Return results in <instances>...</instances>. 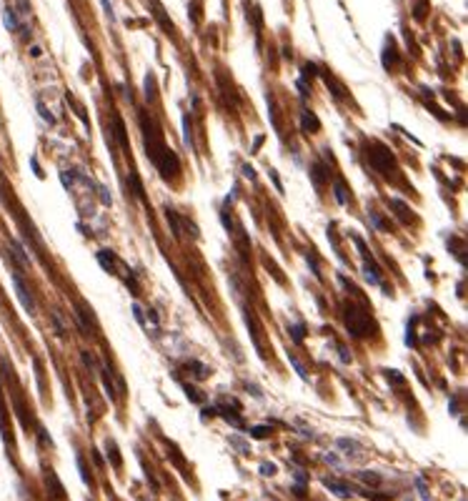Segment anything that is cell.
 Here are the masks:
<instances>
[{
    "instance_id": "cell-40",
    "label": "cell",
    "mask_w": 468,
    "mask_h": 501,
    "mask_svg": "<svg viewBox=\"0 0 468 501\" xmlns=\"http://www.w3.org/2000/svg\"><path fill=\"white\" fill-rule=\"evenodd\" d=\"M268 178L276 183V188H278V193H283V183H281V178H278V173L276 171H268Z\"/></svg>"
},
{
    "instance_id": "cell-17",
    "label": "cell",
    "mask_w": 468,
    "mask_h": 501,
    "mask_svg": "<svg viewBox=\"0 0 468 501\" xmlns=\"http://www.w3.org/2000/svg\"><path fill=\"white\" fill-rule=\"evenodd\" d=\"M103 384H105V394L108 399H115V386H113V369L103 366Z\"/></svg>"
},
{
    "instance_id": "cell-11",
    "label": "cell",
    "mask_w": 468,
    "mask_h": 501,
    "mask_svg": "<svg viewBox=\"0 0 468 501\" xmlns=\"http://www.w3.org/2000/svg\"><path fill=\"white\" fill-rule=\"evenodd\" d=\"M311 181H313L318 188L328 181V171H326L323 163H313V165H311Z\"/></svg>"
},
{
    "instance_id": "cell-27",
    "label": "cell",
    "mask_w": 468,
    "mask_h": 501,
    "mask_svg": "<svg viewBox=\"0 0 468 501\" xmlns=\"http://www.w3.org/2000/svg\"><path fill=\"white\" fill-rule=\"evenodd\" d=\"M336 198H338V203H341V206H346V203H348V193H346V186H343V181H336Z\"/></svg>"
},
{
    "instance_id": "cell-8",
    "label": "cell",
    "mask_w": 468,
    "mask_h": 501,
    "mask_svg": "<svg viewBox=\"0 0 468 501\" xmlns=\"http://www.w3.org/2000/svg\"><path fill=\"white\" fill-rule=\"evenodd\" d=\"M3 23H5V28L10 30V33H20L23 35V25H20V18L15 15V10L8 5L5 10H3Z\"/></svg>"
},
{
    "instance_id": "cell-14",
    "label": "cell",
    "mask_w": 468,
    "mask_h": 501,
    "mask_svg": "<svg viewBox=\"0 0 468 501\" xmlns=\"http://www.w3.org/2000/svg\"><path fill=\"white\" fill-rule=\"evenodd\" d=\"M45 484H48V489H50V496H55V499H63L65 496V491H63V486H60V481H58V476L55 474H45Z\"/></svg>"
},
{
    "instance_id": "cell-28",
    "label": "cell",
    "mask_w": 468,
    "mask_h": 501,
    "mask_svg": "<svg viewBox=\"0 0 468 501\" xmlns=\"http://www.w3.org/2000/svg\"><path fill=\"white\" fill-rule=\"evenodd\" d=\"M288 361H291V366H293V371H296V374H298V376H301V379H303V381H308V374H306V369H303V366H301V361H298V359H296V356H293V354H291V356H288Z\"/></svg>"
},
{
    "instance_id": "cell-3",
    "label": "cell",
    "mask_w": 468,
    "mask_h": 501,
    "mask_svg": "<svg viewBox=\"0 0 468 501\" xmlns=\"http://www.w3.org/2000/svg\"><path fill=\"white\" fill-rule=\"evenodd\" d=\"M366 155H368V160L373 163V168L383 176V178H391L393 176V171H396V160H393V153L383 145V143H371L368 145V150H366Z\"/></svg>"
},
{
    "instance_id": "cell-31",
    "label": "cell",
    "mask_w": 468,
    "mask_h": 501,
    "mask_svg": "<svg viewBox=\"0 0 468 501\" xmlns=\"http://www.w3.org/2000/svg\"><path fill=\"white\" fill-rule=\"evenodd\" d=\"M416 486H418L421 501H431V496H428V489H426V481H423V476H418V479H416Z\"/></svg>"
},
{
    "instance_id": "cell-5",
    "label": "cell",
    "mask_w": 468,
    "mask_h": 501,
    "mask_svg": "<svg viewBox=\"0 0 468 501\" xmlns=\"http://www.w3.org/2000/svg\"><path fill=\"white\" fill-rule=\"evenodd\" d=\"M353 241H356V246H358V251H361V256H363V273H366V281L378 286V283H381V273H378V266L371 261V253H368L363 238H361V236H353Z\"/></svg>"
},
{
    "instance_id": "cell-35",
    "label": "cell",
    "mask_w": 468,
    "mask_h": 501,
    "mask_svg": "<svg viewBox=\"0 0 468 501\" xmlns=\"http://www.w3.org/2000/svg\"><path fill=\"white\" fill-rule=\"evenodd\" d=\"M276 471H278L276 464H261V474L263 476H276Z\"/></svg>"
},
{
    "instance_id": "cell-47",
    "label": "cell",
    "mask_w": 468,
    "mask_h": 501,
    "mask_svg": "<svg viewBox=\"0 0 468 501\" xmlns=\"http://www.w3.org/2000/svg\"><path fill=\"white\" fill-rule=\"evenodd\" d=\"M148 318H150V323H153V326H155V328H158V313H155V311H153V308H150V311H148Z\"/></svg>"
},
{
    "instance_id": "cell-15",
    "label": "cell",
    "mask_w": 468,
    "mask_h": 501,
    "mask_svg": "<svg viewBox=\"0 0 468 501\" xmlns=\"http://www.w3.org/2000/svg\"><path fill=\"white\" fill-rule=\"evenodd\" d=\"M128 186H130V191L140 198V201H145V191H143V183H140V178H138V173L135 171H130L128 173Z\"/></svg>"
},
{
    "instance_id": "cell-44",
    "label": "cell",
    "mask_w": 468,
    "mask_h": 501,
    "mask_svg": "<svg viewBox=\"0 0 468 501\" xmlns=\"http://www.w3.org/2000/svg\"><path fill=\"white\" fill-rule=\"evenodd\" d=\"M145 100H153V88H150V75H145Z\"/></svg>"
},
{
    "instance_id": "cell-4",
    "label": "cell",
    "mask_w": 468,
    "mask_h": 501,
    "mask_svg": "<svg viewBox=\"0 0 468 501\" xmlns=\"http://www.w3.org/2000/svg\"><path fill=\"white\" fill-rule=\"evenodd\" d=\"M10 281H13V288H15V296H18L20 306L25 308V313H28V316H33V313H35V301H33V296H30V288L25 286V281H23V276H20V271H18V268H13V271H10Z\"/></svg>"
},
{
    "instance_id": "cell-34",
    "label": "cell",
    "mask_w": 468,
    "mask_h": 501,
    "mask_svg": "<svg viewBox=\"0 0 468 501\" xmlns=\"http://www.w3.org/2000/svg\"><path fill=\"white\" fill-rule=\"evenodd\" d=\"M183 389H185V396H188L190 401H195V404H200V401H203V396H200V394H195V389H193V386H188V384H185Z\"/></svg>"
},
{
    "instance_id": "cell-13",
    "label": "cell",
    "mask_w": 468,
    "mask_h": 501,
    "mask_svg": "<svg viewBox=\"0 0 468 501\" xmlns=\"http://www.w3.org/2000/svg\"><path fill=\"white\" fill-rule=\"evenodd\" d=\"M78 316H80V321H83L85 333H93V311H90L85 303H78Z\"/></svg>"
},
{
    "instance_id": "cell-7",
    "label": "cell",
    "mask_w": 468,
    "mask_h": 501,
    "mask_svg": "<svg viewBox=\"0 0 468 501\" xmlns=\"http://www.w3.org/2000/svg\"><path fill=\"white\" fill-rule=\"evenodd\" d=\"M323 486H326L331 494L341 496V499H348V496L353 494L351 484H348V481H343V479H338V476H326V479H323Z\"/></svg>"
},
{
    "instance_id": "cell-41",
    "label": "cell",
    "mask_w": 468,
    "mask_h": 501,
    "mask_svg": "<svg viewBox=\"0 0 468 501\" xmlns=\"http://www.w3.org/2000/svg\"><path fill=\"white\" fill-rule=\"evenodd\" d=\"M98 196H100V201H103L105 206H110V196H108V188H105V186H98Z\"/></svg>"
},
{
    "instance_id": "cell-37",
    "label": "cell",
    "mask_w": 468,
    "mask_h": 501,
    "mask_svg": "<svg viewBox=\"0 0 468 501\" xmlns=\"http://www.w3.org/2000/svg\"><path fill=\"white\" fill-rule=\"evenodd\" d=\"M80 356H83V364H85V366H88V369L93 371V369H95V359L90 356V351H83Z\"/></svg>"
},
{
    "instance_id": "cell-43",
    "label": "cell",
    "mask_w": 468,
    "mask_h": 501,
    "mask_svg": "<svg viewBox=\"0 0 468 501\" xmlns=\"http://www.w3.org/2000/svg\"><path fill=\"white\" fill-rule=\"evenodd\" d=\"M103 3V10H105V15L110 18V20H115V13H113V5H110V0H100Z\"/></svg>"
},
{
    "instance_id": "cell-38",
    "label": "cell",
    "mask_w": 468,
    "mask_h": 501,
    "mask_svg": "<svg viewBox=\"0 0 468 501\" xmlns=\"http://www.w3.org/2000/svg\"><path fill=\"white\" fill-rule=\"evenodd\" d=\"M311 75H318V68H316V65H311V63H308V65H306V68H303V75H301V78H303V80H306V78H311Z\"/></svg>"
},
{
    "instance_id": "cell-9",
    "label": "cell",
    "mask_w": 468,
    "mask_h": 501,
    "mask_svg": "<svg viewBox=\"0 0 468 501\" xmlns=\"http://www.w3.org/2000/svg\"><path fill=\"white\" fill-rule=\"evenodd\" d=\"M193 379H198V381H203V379H208V374H210V369L205 366V364H200V361H188L185 366H183Z\"/></svg>"
},
{
    "instance_id": "cell-18",
    "label": "cell",
    "mask_w": 468,
    "mask_h": 501,
    "mask_svg": "<svg viewBox=\"0 0 468 501\" xmlns=\"http://www.w3.org/2000/svg\"><path fill=\"white\" fill-rule=\"evenodd\" d=\"M113 125H115V135H118V143H120V145H128V135H125V125H123V118H120V115H113Z\"/></svg>"
},
{
    "instance_id": "cell-26",
    "label": "cell",
    "mask_w": 468,
    "mask_h": 501,
    "mask_svg": "<svg viewBox=\"0 0 468 501\" xmlns=\"http://www.w3.org/2000/svg\"><path fill=\"white\" fill-rule=\"evenodd\" d=\"M50 321L55 323V333H58V336H65V323H63V318H60V313H58V311H53V313H50Z\"/></svg>"
},
{
    "instance_id": "cell-10",
    "label": "cell",
    "mask_w": 468,
    "mask_h": 501,
    "mask_svg": "<svg viewBox=\"0 0 468 501\" xmlns=\"http://www.w3.org/2000/svg\"><path fill=\"white\" fill-rule=\"evenodd\" d=\"M391 208L396 211V216L401 218V223H411V221H413V216H411V208H408V206H406L401 198H393V201H391Z\"/></svg>"
},
{
    "instance_id": "cell-24",
    "label": "cell",
    "mask_w": 468,
    "mask_h": 501,
    "mask_svg": "<svg viewBox=\"0 0 468 501\" xmlns=\"http://www.w3.org/2000/svg\"><path fill=\"white\" fill-rule=\"evenodd\" d=\"M108 459L115 464V466H123V459H120V454H118V446H115V441H108Z\"/></svg>"
},
{
    "instance_id": "cell-39",
    "label": "cell",
    "mask_w": 468,
    "mask_h": 501,
    "mask_svg": "<svg viewBox=\"0 0 468 501\" xmlns=\"http://www.w3.org/2000/svg\"><path fill=\"white\" fill-rule=\"evenodd\" d=\"M296 88H298L301 98H308V88H306V80H303V78H298V80H296Z\"/></svg>"
},
{
    "instance_id": "cell-12",
    "label": "cell",
    "mask_w": 468,
    "mask_h": 501,
    "mask_svg": "<svg viewBox=\"0 0 468 501\" xmlns=\"http://www.w3.org/2000/svg\"><path fill=\"white\" fill-rule=\"evenodd\" d=\"M301 128H303L306 133H316V130L321 128V123H318V118H316L313 113L303 110V113H301Z\"/></svg>"
},
{
    "instance_id": "cell-19",
    "label": "cell",
    "mask_w": 468,
    "mask_h": 501,
    "mask_svg": "<svg viewBox=\"0 0 468 501\" xmlns=\"http://www.w3.org/2000/svg\"><path fill=\"white\" fill-rule=\"evenodd\" d=\"M75 464H78V471H80V479H83V484L85 486H93V479H90V471H88V466H85V459L78 454L75 456Z\"/></svg>"
},
{
    "instance_id": "cell-42",
    "label": "cell",
    "mask_w": 468,
    "mask_h": 501,
    "mask_svg": "<svg viewBox=\"0 0 468 501\" xmlns=\"http://www.w3.org/2000/svg\"><path fill=\"white\" fill-rule=\"evenodd\" d=\"M133 316L138 318V323H140V326H145V318H143V308H140L138 303H133Z\"/></svg>"
},
{
    "instance_id": "cell-2",
    "label": "cell",
    "mask_w": 468,
    "mask_h": 501,
    "mask_svg": "<svg viewBox=\"0 0 468 501\" xmlns=\"http://www.w3.org/2000/svg\"><path fill=\"white\" fill-rule=\"evenodd\" d=\"M148 155H150V160L155 163V168L160 171V176L168 181V178H173L175 173H178V158L173 155V150L170 148H165L160 140H155V145L153 148H148Z\"/></svg>"
},
{
    "instance_id": "cell-1",
    "label": "cell",
    "mask_w": 468,
    "mask_h": 501,
    "mask_svg": "<svg viewBox=\"0 0 468 501\" xmlns=\"http://www.w3.org/2000/svg\"><path fill=\"white\" fill-rule=\"evenodd\" d=\"M343 321H346V328H348V333H351L353 339H368L371 333H373V328H376L373 321H371V316H368L363 308L353 306V303L346 306Z\"/></svg>"
},
{
    "instance_id": "cell-32",
    "label": "cell",
    "mask_w": 468,
    "mask_h": 501,
    "mask_svg": "<svg viewBox=\"0 0 468 501\" xmlns=\"http://www.w3.org/2000/svg\"><path fill=\"white\" fill-rule=\"evenodd\" d=\"M371 221H373V226H376L378 231H388V223H386V221H383V218H381L376 211H371Z\"/></svg>"
},
{
    "instance_id": "cell-25",
    "label": "cell",
    "mask_w": 468,
    "mask_h": 501,
    "mask_svg": "<svg viewBox=\"0 0 468 501\" xmlns=\"http://www.w3.org/2000/svg\"><path fill=\"white\" fill-rule=\"evenodd\" d=\"M358 479L366 481V484H371V486L381 484V474H373V471H358Z\"/></svg>"
},
{
    "instance_id": "cell-46",
    "label": "cell",
    "mask_w": 468,
    "mask_h": 501,
    "mask_svg": "<svg viewBox=\"0 0 468 501\" xmlns=\"http://www.w3.org/2000/svg\"><path fill=\"white\" fill-rule=\"evenodd\" d=\"M423 15H426V3H418V8H416V18L421 20Z\"/></svg>"
},
{
    "instance_id": "cell-21",
    "label": "cell",
    "mask_w": 468,
    "mask_h": 501,
    "mask_svg": "<svg viewBox=\"0 0 468 501\" xmlns=\"http://www.w3.org/2000/svg\"><path fill=\"white\" fill-rule=\"evenodd\" d=\"M306 481H308L306 471H303V469H296V486H293V491H296L298 496L306 494Z\"/></svg>"
},
{
    "instance_id": "cell-33",
    "label": "cell",
    "mask_w": 468,
    "mask_h": 501,
    "mask_svg": "<svg viewBox=\"0 0 468 501\" xmlns=\"http://www.w3.org/2000/svg\"><path fill=\"white\" fill-rule=\"evenodd\" d=\"M230 444H233V446H238L241 454H248V441H243L241 436H230Z\"/></svg>"
},
{
    "instance_id": "cell-29",
    "label": "cell",
    "mask_w": 468,
    "mask_h": 501,
    "mask_svg": "<svg viewBox=\"0 0 468 501\" xmlns=\"http://www.w3.org/2000/svg\"><path fill=\"white\" fill-rule=\"evenodd\" d=\"M251 436H253V439H268V436H271V429H268V426H253V429H251Z\"/></svg>"
},
{
    "instance_id": "cell-16",
    "label": "cell",
    "mask_w": 468,
    "mask_h": 501,
    "mask_svg": "<svg viewBox=\"0 0 468 501\" xmlns=\"http://www.w3.org/2000/svg\"><path fill=\"white\" fill-rule=\"evenodd\" d=\"M35 108H38V115L48 123V125H55V115L50 113V108L43 103V98H35Z\"/></svg>"
},
{
    "instance_id": "cell-36",
    "label": "cell",
    "mask_w": 468,
    "mask_h": 501,
    "mask_svg": "<svg viewBox=\"0 0 468 501\" xmlns=\"http://www.w3.org/2000/svg\"><path fill=\"white\" fill-rule=\"evenodd\" d=\"M183 143L190 148V128H188V118H183Z\"/></svg>"
},
{
    "instance_id": "cell-22",
    "label": "cell",
    "mask_w": 468,
    "mask_h": 501,
    "mask_svg": "<svg viewBox=\"0 0 468 501\" xmlns=\"http://www.w3.org/2000/svg\"><path fill=\"white\" fill-rule=\"evenodd\" d=\"M165 218H168V223H170L173 233H175V236H180V218H178V213H175V211H170V208H165Z\"/></svg>"
},
{
    "instance_id": "cell-45",
    "label": "cell",
    "mask_w": 468,
    "mask_h": 501,
    "mask_svg": "<svg viewBox=\"0 0 468 501\" xmlns=\"http://www.w3.org/2000/svg\"><path fill=\"white\" fill-rule=\"evenodd\" d=\"M30 168L35 171V176H38V178H43V171H40V165H38V158H30Z\"/></svg>"
},
{
    "instance_id": "cell-20",
    "label": "cell",
    "mask_w": 468,
    "mask_h": 501,
    "mask_svg": "<svg viewBox=\"0 0 468 501\" xmlns=\"http://www.w3.org/2000/svg\"><path fill=\"white\" fill-rule=\"evenodd\" d=\"M150 8H155V15L160 18V23H163V28H165V33H173V25L168 23V15H165V10L160 8V3L158 0H150Z\"/></svg>"
},
{
    "instance_id": "cell-23",
    "label": "cell",
    "mask_w": 468,
    "mask_h": 501,
    "mask_svg": "<svg viewBox=\"0 0 468 501\" xmlns=\"http://www.w3.org/2000/svg\"><path fill=\"white\" fill-rule=\"evenodd\" d=\"M336 446H338V449H348V451H343L346 456H353V454H358V449H361V446H358L356 441H351V439H341Z\"/></svg>"
},
{
    "instance_id": "cell-6",
    "label": "cell",
    "mask_w": 468,
    "mask_h": 501,
    "mask_svg": "<svg viewBox=\"0 0 468 501\" xmlns=\"http://www.w3.org/2000/svg\"><path fill=\"white\" fill-rule=\"evenodd\" d=\"M10 256H13V268H28L30 266V256H28V248L20 243V241H15V238H10Z\"/></svg>"
},
{
    "instance_id": "cell-30",
    "label": "cell",
    "mask_w": 468,
    "mask_h": 501,
    "mask_svg": "<svg viewBox=\"0 0 468 501\" xmlns=\"http://www.w3.org/2000/svg\"><path fill=\"white\" fill-rule=\"evenodd\" d=\"M291 336H293V341L296 344H301L303 341V336H306V328L298 323V326H291Z\"/></svg>"
},
{
    "instance_id": "cell-48",
    "label": "cell",
    "mask_w": 468,
    "mask_h": 501,
    "mask_svg": "<svg viewBox=\"0 0 468 501\" xmlns=\"http://www.w3.org/2000/svg\"><path fill=\"white\" fill-rule=\"evenodd\" d=\"M243 173H246L248 178H253V181H256V171L251 168V165H243Z\"/></svg>"
}]
</instances>
